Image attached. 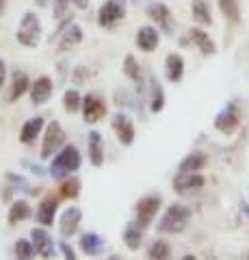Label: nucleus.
Here are the masks:
<instances>
[{"label": "nucleus", "mask_w": 249, "mask_h": 260, "mask_svg": "<svg viewBox=\"0 0 249 260\" xmlns=\"http://www.w3.org/2000/svg\"><path fill=\"white\" fill-rule=\"evenodd\" d=\"M160 206H163V198H160L158 193H154V195H143V198L134 204V219L143 228H150L152 221L156 219V215L160 213Z\"/></svg>", "instance_id": "39448f33"}, {"label": "nucleus", "mask_w": 249, "mask_h": 260, "mask_svg": "<svg viewBox=\"0 0 249 260\" xmlns=\"http://www.w3.org/2000/svg\"><path fill=\"white\" fill-rule=\"evenodd\" d=\"M80 221H83V210H80L78 206H74V204L67 206L61 213V217H59V232H61V237L63 239H72L78 232Z\"/></svg>", "instance_id": "6e6552de"}, {"label": "nucleus", "mask_w": 249, "mask_h": 260, "mask_svg": "<svg viewBox=\"0 0 249 260\" xmlns=\"http://www.w3.org/2000/svg\"><path fill=\"white\" fill-rule=\"evenodd\" d=\"M238 126H240V115H238L236 104H228V107L215 117V130L221 135H234Z\"/></svg>", "instance_id": "1a4fd4ad"}, {"label": "nucleus", "mask_w": 249, "mask_h": 260, "mask_svg": "<svg viewBox=\"0 0 249 260\" xmlns=\"http://www.w3.org/2000/svg\"><path fill=\"white\" fill-rule=\"evenodd\" d=\"M30 89V78L24 70H13L11 74V83H9V95H7V100L9 102H18L24 93H28Z\"/></svg>", "instance_id": "6ab92c4d"}, {"label": "nucleus", "mask_w": 249, "mask_h": 260, "mask_svg": "<svg viewBox=\"0 0 249 260\" xmlns=\"http://www.w3.org/2000/svg\"><path fill=\"white\" fill-rule=\"evenodd\" d=\"M146 13H148V18L154 24H158L165 32H171V13L165 3H150L146 7Z\"/></svg>", "instance_id": "a211bd4d"}, {"label": "nucleus", "mask_w": 249, "mask_h": 260, "mask_svg": "<svg viewBox=\"0 0 249 260\" xmlns=\"http://www.w3.org/2000/svg\"><path fill=\"white\" fill-rule=\"evenodd\" d=\"M59 249H61L63 258H67V260H76V254H74V249H72V245H67V243H65V239H63V241L59 243Z\"/></svg>", "instance_id": "c9c22d12"}, {"label": "nucleus", "mask_w": 249, "mask_h": 260, "mask_svg": "<svg viewBox=\"0 0 249 260\" xmlns=\"http://www.w3.org/2000/svg\"><path fill=\"white\" fill-rule=\"evenodd\" d=\"M76 5H80V9H87V0H74Z\"/></svg>", "instance_id": "ea45409f"}, {"label": "nucleus", "mask_w": 249, "mask_h": 260, "mask_svg": "<svg viewBox=\"0 0 249 260\" xmlns=\"http://www.w3.org/2000/svg\"><path fill=\"white\" fill-rule=\"evenodd\" d=\"M57 208H59V198H54V195H46V198L39 202L37 210H35L37 223L50 228V225L54 223V215H57Z\"/></svg>", "instance_id": "2eb2a0df"}, {"label": "nucleus", "mask_w": 249, "mask_h": 260, "mask_svg": "<svg viewBox=\"0 0 249 260\" xmlns=\"http://www.w3.org/2000/svg\"><path fill=\"white\" fill-rule=\"evenodd\" d=\"M143 228L136 219H132V221H128L126 223V228H124V232H122V239H124V245L128 247V249H132V251H136L141 247V243H143Z\"/></svg>", "instance_id": "b1692460"}, {"label": "nucleus", "mask_w": 249, "mask_h": 260, "mask_svg": "<svg viewBox=\"0 0 249 260\" xmlns=\"http://www.w3.org/2000/svg\"><path fill=\"white\" fill-rule=\"evenodd\" d=\"M189 39H191V44H195L197 46V50L202 52L204 56H212L217 54V44L212 42V37L208 35V32L204 28H191L189 30Z\"/></svg>", "instance_id": "5701e85b"}, {"label": "nucleus", "mask_w": 249, "mask_h": 260, "mask_svg": "<svg viewBox=\"0 0 249 260\" xmlns=\"http://www.w3.org/2000/svg\"><path fill=\"white\" fill-rule=\"evenodd\" d=\"M44 128H46L44 117L35 115V117L26 119V121H24V126H22V130H20V141L24 145H33L37 141V137L44 133Z\"/></svg>", "instance_id": "aec40b11"}, {"label": "nucleus", "mask_w": 249, "mask_h": 260, "mask_svg": "<svg viewBox=\"0 0 249 260\" xmlns=\"http://www.w3.org/2000/svg\"><path fill=\"white\" fill-rule=\"evenodd\" d=\"M87 152H89V160L93 167L104 165V139L98 130H91L87 135Z\"/></svg>", "instance_id": "412c9836"}, {"label": "nucleus", "mask_w": 249, "mask_h": 260, "mask_svg": "<svg viewBox=\"0 0 249 260\" xmlns=\"http://www.w3.org/2000/svg\"><path fill=\"white\" fill-rule=\"evenodd\" d=\"M184 76V59L178 52H171L165 56V78L169 83H180Z\"/></svg>", "instance_id": "393cba45"}, {"label": "nucleus", "mask_w": 249, "mask_h": 260, "mask_svg": "<svg viewBox=\"0 0 249 260\" xmlns=\"http://www.w3.org/2000/svg\"><path fill=\"white\" fill-rule=\"evenodd\" d=\"M124 74L134 80V83H143V72H141V65L139 61L134 59V54H126V59H124Z\"/></svg>", "instance_id": "473e14b6"}, {"label": "nucleus", "mask_w": 249, "mask_h": 260, "mask_svg": "<svg viewBox=\"0 0 249 260\" xmlns=\"http://www.w3.org/2000/svg\"><path fill=\"white\" fill-rule=\"evenodd\" d=\"M191 221V208L187 204H171L167 206L165 215L160 217L156 225L158 234H180Z\"/></svg>", "instance_id": "f03ea898"}, {"label": "nucleus", "mask_w": 249, "mask_h": 260, "mask_svg": "<svg viewBox=\"0 0 249 260\" xmlns=\"http://www.w3.org/2000/svg\"><path fill=\"white\" fill-rule=\"evenodd\" d=\"M106 115V102L95 93H87L83 98V119L87 124H98Z\"/></svg>", "instance_id": "f8f14e48"}, {"label": "nucleus", "mask_w": 249, "mask_h": 260, "mask_svg": "<svg viewBox=\"0 0 249 260\" xmlns=\"http://www.w3.org/2000/svg\"><path fill=\"white\" fill-rule=\"evenodd\" d=\"M148 104H150V111L152 113H160L165 107V91H163V85L160 80L152 74L148 78Z\"/></svg>", "instance_id": "4be33fe9"}, {"label": "nucleus", "mask_w": 249, "mask_h": 260, "mask_svg": "<svg viewBox=\"0 0 249 260\" xmlns=\"http://www.w3.org/2000/svg\"><path fill=\"white\" fill-rule=\"evenodd\" d=\"M61 102H63V109H65L69 115H74V113H78L80 107H83V95L78 93V89H65Z\"/></svg>", "instance_id": "c756f323"}, {"label": "nucleus", "mask_w": 249, "mask_h": 260, "mask_svg": "<svg viewBox=\"0 0 249 260\" xmlns=\"http://www.w3.org/2000/svg\"><path fill=\"white\" fill-rule=\"evenodd\" d=\"M83 42V30L76 22H69L67 26H61L59 42H57V52H69Z\"/></svg>", "instance_id": "4468645a"}, {"label": "nucleus", "mask_w": 249, "mask_h": 260, "mask_svg": "<svg viewBox=\"0 0 249 260\" xmlns=\"http://www.w3.org/2000/svg\"><path fill=\"white\" fill-rule=\"evenodd\" d=\"M126 18V5L119 0H104L98 9V24L102 28H113L117 22Z\"/></svg>", "instance_id": "423d86ee"}, {"label": "nucleus", "mask_w": 249, "mask_h": 260, "mask_svg": "<svg viewBox=\"0 0 249 260\" xmlns=\"http://www.w3.org/2000/svg\"><path fill=\"white\" fill-rule=\"evenodd\" d=\"M87 70L85 68H76V72H74V83L76 85H80V83H85V80H87Z\"/></svg>", "instance_id": "e433bc0d"}, {"label": "nucleus", "mask_w": 249, "mask_h": 260, "mask_svg": "<svg viewBox=\"0 0 249 260\" xmlns=\"http://www.w3.org/2000/svg\"><path fill=\"white\" fill-rule=\"evenodd\" d=\"M111 128H113L115 137L119 139L122 145H130L136 137V130H134V124L132 119L126 115V113H115L113 117H111Z\"/></svg>", "instance_id": "9d476101"}, {"label": "nucleus", "mask_w": 249, "mask_h": 260, "mask_svg": "<svg viewBox=\"0 0 249 260\" xmlns=\"http://www.w3.org/2000/svg\"><path fill=\"white\" fill-rule=\"evenodd\" d=\"M173 191L175 193H191V191H197L202 189V186L206 184V178L199 174V172H178L173 176Z\"/></svg>", "instance_id": "9b49d317"}, {"label": "nucleus", "mask_w": 249, "mask_h": 260, "mask_svg": "<svg viewBox=\"0 0 249 260\" xmlns=\"http://www.w3.org/2000/svg\"><path fill=\"white\" fill-rule=\"evenodd\" d=\"M171 256V245L165 239H156L148 249V258L152 260H167Z\"/></svg>", "instance_id": "2f4dec72"}, {"label": "nucleus", "mask_w": 249, "mask_h": 260, "mask_svg": "<svg viewBox=\"0 0 249 260\" xmlns=\"http://www.w3.org/2000/svg\"><path fill=\"white\" fill-rule=\"evenodd\" d=\"M136 48H139L141 52H154L156 48H158V44H160V32H158V28H154V26H141L139 30H136Z\"/></svg>", "instance_id": "f3484780"}, {"label": "nucleus", "mask_w": 249, "mask_h": 260, "mask_svg": "<svg viewBox=\"0 0 249 260\" xmlns=\"http://www.w3.org/2000/svg\"><path fill=\"white\" fill-rule=\"evenodd\" d=\"M28 95H30V102L35 107H42L48 100L52 98V91H54V83L50 76H37L33 83H30V89H28Z\"/></svg>", "instance_id": "ddd939ff"}, {"label": "nucleus", "mask_w": 249, "mask_h": 260, "mask_svg": "<svg viewBox=\"0 0 249 260\" xmlns=\"http://www.w3.org/2000/svg\"><path fill=\"white\" fill-rule=\"evenodd\" d=\"M208 165V156L204 152H199V150H195V152H191V154H187L182 160H180V172H202V169Z\"/></svg>", "instance_id": "bb28decb"}, {"label": "nucleus", "mask_w": 249, "mask_h": 260, "mask_svg": "<svg viewBox=\"0 0 249 260\" xmlns=\"http://www.w3.org/2000/svg\"><path fill=\"white\" fill-rule=\"evenodd\" d=\"M63 148H65V130L61 128V124L57 119L48 121V126L44 128V141H42V152H39V156H42V160H48Z\"/></svg>", "instance_id": "20e7f679"}, {"label": "nucleus", "mask_w": 249, "mask_h": 260, "mask_svg": "<svg viewBox=\"0 0 249 260\" xmlns=\"http://www.w3.org/2000/svg\"><path fill=\"white\" fill-rule=\"evenodd\" d=\"M78 243H80L83 254L89 256V258L102 256L104 249H106V241H104V237H100V234H95V232H83Z\"/></svg>", "instance_id": "dca6fc26"}, {"label": "nucleus", "mask_w": 249, "mask_h": 260, "mask_svg": "<svg viewBox=\"0 0 249 260\" xmlns=\"http://www.w3.org/2000/svg\"><path fill=\"white\" fill-rule=\"evenodd\" d=\"M30 241H33L39 258H54L57 256V243H54V239L50 237V232L46 230V225L33 228V230H30Z\"/></svg>", "instance_id": "0eeeda50"}, {"label": "nucleus", "mask_w": 249, "mask_h": 260, "mask_svg": "<svg viewBox=\"0 0 249 260\" xmlns=\"http://www.w3.org/2000/svg\"><path fill=\"white\" fill-rule=\"evenodd\" d=\"M247 258H249V254H247Z\"/></svg>", "instance_id": "c03bdc74"}, {"label": "nucleus", "mask_w": 249, "mask_h": 260, "mask_svg": "<svg viewBox=\"0 0 249 260\" xmlns=\"http://www.w3.org/2000/svg\"><path fill=\"white\" fill-rule=\"evenodd\" d=\"M13 254H15V258H20V260H30V258L37 256V249H35V245H33V241L30 239H18L15 241V245H13Z\"/></svg>", "instance_id": "7c9ffc66"}, {"label": "nucleus", "mask_w": 249, "mask_h": 260, "mask_svg": "<svg viewBox=\"0 0 249 260\" xmlns=\"http://www.w3.org/2000/svg\"><path fill=\"white\" fill-rule=\"evenodd\" d=\"M219 5V11L223 13L230 24H238L240 22V7H238V0H217Z\"/></svg>", "instance_id": "c85d7f7f"}, {"label": "nucleus", "mask_w": 249, "mask_h": 260, "mask_svg": "<svg viewBox=\"0 0 249 260\" xmlns=\"http://www.w3.org/2000/svg\"><path fill=\"white\" fill-rule=\"evenodd\" d=\"M30 215H33V210H30V204L26 200H15L9 206V223L11 225L26 221V219H30Z\"/></svg>", "instance_id": "cd10ccee"}, {"label": "nucleus", "mask_w": 249, "mask_h": 260, "mask_svg": "<svg viewBox=\"0 0 249 260\" xmlns=\"http://www.w3.org/2000/svg\"><path fill=\"white\" fill-rule=\"evenodd\" d=\"M80 162H83V156H80L78 148L65 143V148L59 150L52 156V162H50V167H48V174H50V178L61 182V180H65V178H69L72 174L78 172Z\"/></svg>", "instance_id": "f257e3e1"}, {"label": "nucleus", "mask_w": 249, "mask_h": 260, "mask_svg": "<svg viewBox=\"0 0 249 260\" xmlns=\"http://www.w3.org/2000/svg\"><path fill=\"white\" fill-rule=\"evenodd\" d=\"M5 7H7V0H0V15L5 13Z\"/></svg>", "instance_id": "a19ab883"}, {"label": "nucleus", "mask_w": 249, "mask_h": 260, "mask_svg": "<svg viewBox=\"0 0 249 260\" xmlns=\"http://www.w3.org/2000/svg\"><path fill=\"white\" fill-rule=\"evenodd\" d=\"M191 15L195 24L199 26H210L212 24V11H210V3L208 0H193L191 3Z\"/></svg>", "instance_id": "a878e982"}, {"label": "nucleus", "mask_w": 249, "mask_h": 260, "mask_svg": "<svg viewBox=\"0 0 249 260\" xmlns=\"http://www.w3.org/2000/svg\"><path fill=\"white\" fill-rule=\"evenodd\" d=\"M15 42L22 48H37L42 42V20L35 11H26L15 30Z\"/></svg>", "instance_id": "7ed1b4c3"}, {"label": "nucleus", "mask_w": 249, "mask_h": 260, "mask_svg": "<svg viewBox=\"0 0 249 260\" xmlns=\"http://www.w3.org/2000/svg\"><path fill=\"white\" fill-rule=\"evenodd\" d=\"M33 3L39 7V9H46V7L50 5V0H33Z\"/></svg>", "instance_id": "58836bf2"}, {"label": "nucleus", "mask_w": 249, "mask_h": 260, "mask_svg": "<svg viewBox=\"0 0 249 260\" xmlns=\"http://www.w3.org/2000/svg\"><path fill=\"white\" fill-rule=\"evenodd\" d=\"M5 83H7V63L0 59V91H3Z\"/></svg>", "instance_id": "4c0bfd02"}, {"label": "nucleus", "mask_w": 249, "mask_h": 260, "mask_svg": "<svg viewBox=\"0 0 249 260\" xmlns=\"http://www.w3.org/2000/svg\"><path fill=\"white\" fill-rule=\"evenodd\" d=\"M119 3H124V5H126V0H119Z\"/></svg>", "instance_id": "37998d69"}, {"label": "nucleus", "mask_w": 249, "mask_h": 260, "mask_svg": "<svg viewBox=\"0 0 249 260\" xmlns=\"http://www.w3.org/2000/svg\"><path fill=\"white\" fill-rule=\"evenodd\" d=\"M72 0H52V18L54 20H63L65 13L69 11Z\"/></svg>", "instance_id": "f704fd0d"}, {"label": "nucleus", "mask_w": 249, "mask_h": 260, "mask_svg": "<svg viewBox=\"0 0 249 260\" xmlns=\"http://www.w3.org/2000/svg\"><path fill=\"white\" fill-rule=\"evenodd\" d=\"M61 198L65 200H76L80 195V180L78 178H65V180H61Z\"/></svg>", "instance_id": "72a5a7b5"}, {"label": "nucleus", "mask_w": 249, "mask_h": 260, "mask_svg": "<svg viewBox=\"0 0 249 260\" xmlns=\"http://www.w3.org/2000/svg\"><path fill=\"white\" fill-rule=\"evenodd\" d=\"M243 213H247V217H249V204H243Z\"/></svg>", "instance_id": "79ce46f5"}]
</instances>
